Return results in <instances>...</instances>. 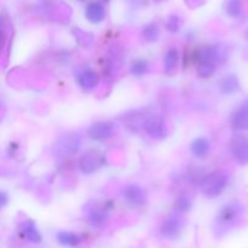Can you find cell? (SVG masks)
<instances>
[{
  "label": "cell",
  "mask_w": 248,
  "mask_h": 248,
  "mask_svg": "<svg viewBox=\"0 0 248 248\" xmlns=\"http://www.w3.org/2000/svg\"><path fill=\"white\" fill-rule=\"evenodd\" d=\"M179 26H181V22H179V18L177 16H171L167 21V29L170 31H177L179 29Z\"/></svg>",
  "instance_id": "cb8c5ba5"
},
{
  "label": "cell",
  "mask_w": 248,
  "mask_h": 248,
  "mask_svg": "<svg viewBox=\"0 0 248 248\" xmlns=\"http://www.w3.org/2000/svg\"><path fill=\"white\" fill-rule=\"evenodd\" d=\"M101 155L97 154L96 152H87L86 154L82 155L80 159V169L84 173L90 174L96 171L101 166Z\"/></svg>",
  "instance_id": "8fae6325"
},
{
  "label": "cell",
  "mask_w": 248,
  "mask_h": 248,
  "mask_svg": "<svg viewBox=\"0 0 248 248\" xmlns=\"http://www.w3.org/2000/svg\"><path fill=\"white\" fill-rule=\"evenodd\" d=\"M244 212V207L239 202H229L223 206L219 210L217 216V225H219L220 229L228 228L232 225L237 218Z\"/></svg>",
  "instance_id": "277c9868"
},
{
  "label": "cell",
  "mask_w": 248,
  "mask_h": 248,
  "mask_svg": "<svg viewBox=\"0 0 248 248\" xmlns=\"http://www.w3.org/2000/svg\"><path fill=\"white\" fill-rule=\"evenodd\" d=\"M191 206H193V203H191L190 198L188 195H186V194H183V195H179L177 198V200L174 201L173 210L178 215H186V213H188L190 211Z\"/></svg>",
  "instance_id": "ffe728a7"
},
{
  "label": "cell",
  "mask_w": 248,
  "mask_h": 248,
  "mask_svg": "<svg viewBox=\"0 0 248 248\" xmlns=\"http://www.w3.org/2000/svg\"><path fill=\"white\" fill-rule=\"evenodd\" d=\"M220 91L224 94H232L240 90V81L236 75H227L219 82Z\"/></svg>",
  "instance_id": "9a60e30c"
},
{
  "label": "cell",
  "mask_w": 248,
  "mask_h": 248,
  "mask_svg": "<svg viewBox=\"0 0 248 248\" xmlns=\"http://www.w3.org/2000/svg\"><path fill=\"white\" fill-rule=\"evenodd\" d=\"M22 235H23L28 241L33 242V244H39V242H41L40 232H39L38 228L35 227V224H34L31 220H28V222L24 223L23 227H22Z\"/></svg>",
  "instance_id": "e0dca14e"
},
{
  "label": "cell",
  "mask_w": 248,
  "mask_h": 248,
  "mask_svg": "<svg viewBox=\"0 0 248 248\" xmlns=\"http://www.w3.org/2000/svg\"><path fill=\"white\" fill-rule=\"evenodd\" d=\"M103 1H108V0H103Z\"/></svg>",
  "instance_id": "d4e9b609"
},
{
  "label": "cell",
  "mask_w": 248,
  "mask_h": 248,
  "mask_svg": "<svg viewBox=\"0 0 248 248\" xmlns=\"http://www.w3.org/2000/svg\"><path fill=\"white\" fill-rule=\"evenodd\" d=\"M159 34L160 31L155 23L148 24V26H145L144 29H143V38H144V40L149 41V43L156 41L157 38H159Z\"/></svg>",
  "instance_id": "603a6c76"
},
{
  "label": "cell",
  "mask_w": 248,
  "mask_h": 248,
  "mask_svg": "<svg viewBox=\"0 0 248 248\" xmlns=\"http://www.w3.org/2000/svg\"><path fill=\"white\" fill-rule=\"evenodd\" d=\"M81 145V138L78 133H67L61 136L55 144V152L61 156H70L79 150Z\"/></svg>",
  "instance_id": "3957f363"
},
{
  "label": "cell",
  "mask_w": 248,
  "mask_h": 248,
  "mask_svg": "<svg viewBox=\"0 0 248 248\" xmlns=\"http://www.w3.org/2000/svg\"><path fill=\"white\" fill-rule=\"evenodd\" d=\"M211 150V144L207 138L199 137L194 140L190 144V152L198 159H205L208 156Z\"/></svg>",
  "instance_id": "7c38bea8"
},
{
  "label": "cell",
  "mask_w": 248,
  "mask_h": 248,
  "mask_svg": "<svg viewBox=\"0 0 248 248\" xmlns=\"http://www.w3.org/2000/svg\"><path fill=\"white\" fill-rule=\"evenodd\" d=\"M123 196L126 200L128 205L133 206V207H140L147 202V193L142 186H137V184H130L126 186L123 191Z\"/></svg>",
  "instance_id": "52a82bcc"
},
{
  "label": "cell",
  "mask_w": 248,
  "mask_h": 248,
  "mask_svg": "<svg viewBox=\"0 0 248 248\" xmlns=\"http://www.w3.org/2000/svg\"><path fill=\"white\" fill-rule=\"evenodd\" d=\"M56 237H57L58 244L67 247H77L81 242L79 235L72 232H60Z\"/></svg>",
  "instance_id": "2e32d148"
},
{
  "label": "cell",
  "mask_w": 248,
  "mask_h": 248,
  "mask_svg": "<svg viewBox=\"0 0 248 248\" xmlns=\"http://www.w3.org/2000/svg\"><path fill=\"white\" fill-rule=\"evenodd\" d=\"M225 11L230 17L241 16L242 14V1L241 0H227L225 2Z\"/></svg>",
  "instance_id": "7402d4cb"
},
{
  "label": "cell",
  "mask_w": 248,
  "mask_h": 248,
  "mask_svg": "<svg viewBox=\"0 0 248 248\" xmlns=\"http://www.w3.org/2000/svg\"><path fill=\"white\" fill-rule=\"evenodd\" d=\"M229 183V176L224 171H213L203 177L201 182V191L208 199H215L222 195Z\"/></svg>",
  "instance_id": "6da1fadb"
},
{
  "label": "cell",
  "mask_w": 248,
  "mask_h": 248,
  "mask_svg": "<svg viewBox=\"0 0 248 248\" xmlns=\"http://www.w3.org/2000/svg\"><path fill=\"white\" fill-rule=\"evenodd\" d=\"M232 155L240 165H248V138L235 136L230 143Z\"/></svg>",
  "instance_id": "8992f818"
},
{
  "label": "cell",
  "mask_w": 248,
  "mask_h": 248,
  "mask_svg": "<svg viewBox=\"0 0 248 248\" xmlns=\"http://www.w3.org/2000/svg\"><path fill=\"white\" fill-rule=\"evenodd\" d=\"M178 61H179L178 50H177V48H170V50L167 51L164 60L165 72H166L167 74H171V73L176 69L177 64H178Z\"/></svg>",
  "instance_id": "d6986e66"
},
{
  "label": "cell",
  "mask_w": 248,
  "mask_h": 248,
  "mask_svg": "<svg viewBox=\"0 0 248 248\" xmlns=\"http://www.w3.org/2000/svg\"><path fill=\"white\" fill-rule=\"evenodd\" d=\"M87 220L94 228H101L108 220V211L101 205H91L87 208Z\"/></svg>",
  "instance_id": "9c48e42d"
},
{
  "label": "cell",
  "mask_w": 248,
  "mask_h": 248,
  "mask_svg": "<svg viewBox=\"0 0 248 248\" xmlns=\"http://www.w3.org/2000/svg\"><path fill=\"white\" fill-rule=\"evenodd\" d=\"M216 69H217V64H215L213 62L208 60H199L198 67H196V70H198V75L200 78H210L212 77L216 73Z\"/></svg>",
  "instance_id": "ac0fdd59"
},
{
  "label": "cell",
  "mask_w": 248,
  "mask_h": 248,
  "mask_svg": "<svg viewBox=\"0 0 248 248\" xmlns=\"http://www.w3.org/2000/svg\"><path fill=\"white\" fill-rule=\"evenodd\" d=\"M184 223L178 216H171L162 222L160 227V232L167 240H176L181 236L183 232Z\"/></svg>",
  "instance_id": "5b68a950"
},
{
  "label": "cell",
  "mask_w": 248,
  "mask_h": 248,
  "mask_svg": "<svg viewBox=\"0 0 248 248\" xmlns=\"http://www.w3.org/2000/svg\"><path fill=\"white\" fill-rule=\"evenodd\" d=\"M143 128L147 132V135L149 137L154 138V140H165L169 135L166 121L159 114L148 116L144 120V124H143Z\"/></svg>",
  "instance_id": "7a4b0ae2"
},
{
  "label": "cell",
  "mask_w": 248,
  "mask_h": 248,
  "mask_svg": "<svg viewBox=\"0 0 248 248\" xmlns=\"http://www.w3.org/2000/svg\"><path fill=\"white\" fill-rule=\"evenodd\" d=\"M78 82H79V85L82 89L91 90L98 85L99 78L98 75H97V73H94L93 70L87 69L84 70V72L78 77Z\"/></svg>",
  "instance_id": "5bb4252c"
},
{
  "label": "cell",
  "mask_w": 248,
  "mask_h": 248,
  "mask_svg": "<svg viewBox=\"0 0 248 248\" xmlns=\"http://www.w3.org/2000/svg\"><path fill=\"white\" fill-rule=\"evenodd\" d=\"M114 135V125L109 121H97L89 128V137L96 142H103Z\"/></svg>",
  "instance_id": "ba28073f"
},
{
  "label": "cell",
  "mask_w": 248,
  "mask_h": 248,
  "mask_svg": "<svg viewBox=\"0 0 248 248\" xmlns=\"http://www.w3.org/2000/svg\"><path fill=\"white\" fill-rule=\"evenodd\" d=\"M85 15H86V18L90 22H92V23H99L106 17V10H104V6L101 2H91V4L87 5Z\"/></svg>",
  "instance_id": "4fadbf2b"
},
{
  "label": "cell",
  "mask_w": 248,
  "mask_h": 248,
  "mask_svg": "<svg viewBox=\"0 0 248 248\" xmlns=\"http://www.w3.org/2000/svg\"><path fill=\"white\" fill-rule=\"evenodd\" d=\"M148 70H149V63L144 58H138V60L133 61L131 64V73L135 77H142Z\"/></svg>",
  "instance_id": "44dd1931"
},
{
  "label": "cell",
  "mask_w": 248,
  "mask_h": 248,
  "mask_svg": "<svg viewBox=\"0 0 248 248\" xmlns=\"http://www.w3.org/2000/svg\"><path fill=\"white\" fill-rule=\"evenodd\" d=\"M230 124L234 130L245 131L248 130V102L242 103L230 118Z\"/></svg>",
  "instance_id": "30bf717a"
}]
</instances>
